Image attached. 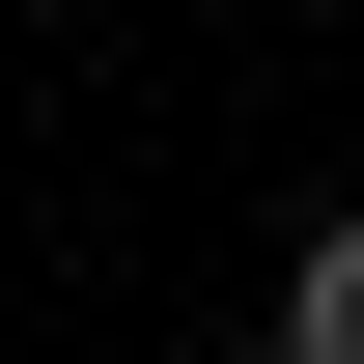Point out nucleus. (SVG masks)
Returning a JSON list of instances; mask_svg holds the SVG:
<instances>
[{
  "label": "nucleus",
  "mask_w": 364,
  "mask_h": 364,
  "mask_svg": "<svg viewBox=\"0 0 364 364\" xmlns=\"http://www.w3.org/2000/svg\"><path fill=\"white\" fill-rule=\"evenodd\" d=\"M280 364H364V225H309V252H280Z\"/></svg>",
  "instance_id": "nucleus-1"
}]
</instances>
